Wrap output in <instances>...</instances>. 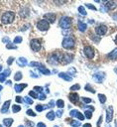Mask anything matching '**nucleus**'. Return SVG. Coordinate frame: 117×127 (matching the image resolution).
I'll list each match as a JSON object with an SVG mask.
<instances>
[{
    "mask_svg": "<svg viewBox=\"0 0 117 127\" xmlns=\"http://www.w3.org/2000/svg\"><path fill=\"white\" fill-rule=\"evenodd\" d=\"M37 127H46V124L43 123V122H39V123L37 124Z\"/></svg>",
    "mask_w": 117,
    "mask_h": 127,
    "instance_id": "obj_48",
    "label": "nucleus"
},
{
    "mask_svg": "<svg viewBox=\"0 0 117 127\" xmlns=\"http://www.w3.org/2000/svg\"><path fill=\"white\" fill-rule=\"evenodd\" d=\"M84 115H85V117H86L87 119H90V118L92 117V111L86 110V111H84Z\"/></svg>",
    "mask_w": 117,
    "mask_h": 127,
    "instance_id": "obj_31",
    "label": "nucleus"
},
{
    "mask_svg": "<svg viewBox=\"0 0 117 127\" xmlns=\"http://www.w3.org/2000/svg\"><path fill=\"white\" fill-rule=\"evenodd\" d=\"M84 88H85V90H87V91H90V92H92V93H94V92H95V90L92 88V86H91L90 84H86Z\"/></svg>",
    "mask_w": 117,
    "mask_h": 127,
    "instance_id": "obj_30",
    "label": "nucleus"
},
{
    "mask_svg": "<svg viewBox=\"0 0 117 127\" xmlns=\"http://www.w3.org/2000/svg\"><path fill=\"white\" fill-rule=\"evenodd\" d=\"M79 88H80V85L76 83V84H74V85H72V86L70 87V90L73 91V90H77V89H79Z\"/></svg>",
    "mask_w": 117,
    "mask_h": 127,
    "instance_id": "obj_32",
    "label": "nucleus"
},
{
    "mask_svg": "<svg viewBox=\"0 0 117 127\" xmlns=\"http://www.w3.org/2000/svg\"><path fill=\"white\" fill-rule=\"evenodd\" d=\"M85 5H86L89 9H91V10H96V8H95L93 5H91V4H88V3H87V4H85Z\"/></svg>",
    "mask_w": 117,
    "mask_h": 127,
    "instance_id": "obj_45",
    "label": "nucleus"
},
{
    "mask_svg": "<svg viewBox=\"0 0 117 127\" xmlns=\"http://www.w3.org/2000/svg\"><path fill=\"white\" fill-rule=\"evenodd\" d=\"M24 100H25L28 104H32V103H33V100H32L31 98H29L28 96H25V97H24Z\"/></svg>",
    "mask_w": 117,
    "mask_h": 127,
    "instance_id": "obj_38",
    "label": "nucleus"
},
{
    "mask_svg": "<svg viewBox=\"0 0 117 127\" xmlns=\"http://www.w3.org/2000/svg\"><path fill=\"white\" fill-rule=\"evenodd\" d=\"M14 79L17 80V81H18V80H21V79H22V72H21V71H18V72L15 74Z\"/></svg>",
    "mask_w": 117,
    "mask_h": 127,
    "instance_id": "obj_28",
    "label": "nucleus"
},
{
    "mask_svg": "<svg viewBox=\"0 0 117 127\" xmlns=\"http://www.w3.org/2000/svg\"><path fill=\"white\" fill-rule=\"evenodd\" d=\"M14 87H15V91L19 93V92H21V91H22V90H23L25 87H27V84H26V83H22V84H16Z\"/></svg>",
    "mask_w": 117,
    "mask_h": 127,
    "instance_id": "obj_16",
    "label": "nucleus"
},
{
    "mask_svg": "<svg viewBox=\"0 0 117 127\" xmlns=\"http://www.w3.org/2000/svg\"><path fill=\"white\" fill-rule=\"evenodd\" d=\"M14 18H15V14H14L13 12L8 11V12H5V13L2 15V17H1V22H2V24H4V25H9V24H11V23L14 21Z\"/></svg>",
    "mask_w": 117,
    "mask_h": 127,
    "instance_id": "obj_1",
    "label": "nucleus"
},
{
    "mask_svg": "<svg viewBox=\"0 0 117 127\" xmlns=\"http://www.w3.org/2000/svg\"><path fill=\"white\" fill-rule=\"evenodd\" d=\"M107 57L110 59V60H116L117 59V48H115L112 52H110L108 55H107Z\"/></svg>",
    "mask_w": 117,
    "mask_h": 127,
    "instance_id": "obj_15",
    "label": "nucleus"
},
{
    "mask_svg": "<svg viewBox=\"0 0 117 127\" xmlns=\"http://www.w3.org/2000/svg\"><path fill=\"white\" fill-rule=\"evenodd\" d=\"M114 43L117 45V35H116V36H115V38H114Z\"/></svg>",
    "mask_w": 117,
    "mask_h": 127,
    "instance_id": "obj_55",
    "label": "nucleus"
},
{
    "mask_svg": "<svg viewBox=\"0 0 117 127\" xmlns=\"http://www.w3.org/2000/svg\"><path fill=\"white\" fill-rule=\"evenodd\" d=\"M69 123L74 127V126H79L80 125V123L78 122V121H74V120H72V121H69Z\"/></svg>",
    "mask_w": 117,
    "mask_h": 127,
    "instance_id": "obj_39",
    "label": "nucleus"
},
{
    "mask_svg": "<svg viewBox=\"0 0 117 127\" xmlns=\"http://www.w3.org/2000/svg\"><path fill=\"white\" fill-rule=\"evenodd\" d=\"M0 90H2V86L1 85H0Z\"/></svg>",
    "mask_w": 117,
    "mask_h": 127,
    "instance_id": "obj_59",
    "label": "nucleus"
},
{
    "mask_svg": "<svg viewBox=\"0 0 117 127\" xmlns=\"http://www.w3.org/2000/svg\"><path fill=\"white\" fill-rule=\"evenodd\" d=\"M21 110V106L20 105H13L12 106V111L14 112V113H17V112H19Z\"/></svg>",
    "mask_w": 117,
    "mask_h": 127,
    "instance_id": "obj_27",
    "label": "nucleus"
},
{
    "mask_svg": "<svg viewBox=\"0 0 117 127\" xmlns=\"http://www.w3.org/2000/svg\"><path fill=\"white\" fill-rule=\"evenodd\" d=\"M55 112L54 111H50L47 113V118H49V120H54L55 119Z\"/></svg>",
    "mask_w": 117,
    "mask_h": 127,
    "instance_id": "obj_24",
    "label": "nucleus"
},
{
    "mask_svg": "<svg viewBox=\"0 0 117 127\" xmlns=\"http://www.w3.org/2000/svg\"><path fill=\"white\" fill-rule=\"evenodd\" d=\"M37 27L40 31H48L50 29V23L47 20H40L37 24Z\"/></svg>",
    "mask_w": 117,
    "mask_h": 127,
    "instance_id": "obj_4",
    "label": "nucleus"
},
{
    "mask_svg": "<svg viewBox=\"0 0 117 127\" xmlns=\"http://www.w3.org/2000/svg\"><path fill=\"white\" fill-rule=\"evenodd\" d=\"M83 127H91V124H89V123H85V124L83 125Z\"/></svg>",
    "mask_w": 117,
    "mask_h": 127,
    "instance_id": "obj_54",
    "label": "nucleus"
},
{
    "mask_svg": "<svg viewBox=\"0 0 117 127\" xmlns=\"http://www.w3.org/2000/svg\"><path fill=\"white\" fill-rule=\"evenodd\" d=\"M38 98H39V99H41V100H45V99H46V95H45L44 93H42Z\"/></svg>",
    "mask_w": 117,
    "mask_h": 127,
    "instance_id": "obj_47",
    "label": "nucleus"
},
{
    "mask_svg": "<svg viewBox=\"0 0 117 127\" xmlns=\"http://www.w3.org/2000/svg\"><path fill=\"white\" fill-rule=\"evenodd\" d=\"M104 4H105V7L108 9H114L116 7V3L113 1H106Z\"/></svg>",
    "mask_w": 117,
    "mask_h": 127,
    "instance_id": "obj_17",
    "label": "nucleus"
},
{
    "mask_svg": "<svg viewBox=\"0 0 117 127\" xmlns=\"http://www.w3.org/2000/svg\"><path fill=\"white\" fill-rule=\"evenodd\" d=\"M45 20H48V22L49 23H54L55 21H56V15L55 14H46L45 15Z\"/></svg>",
    "mask_w": 117,
    "mask_h": 127,
    "instance_id": "obj_13",
    "label": "nucleus"
},
{
    "mask_svg": "<svg viewBox=\"0 0 117 127\" xmlns=\"http://www.w3.org/2000/svg\"><path fill=\"white\" fill-rule=\"evenodd\" d=\"M18 127H24V126H23V125H20V126H18Z\"/></svg>",
    "mask_w": 117,
    "mask_h": 127,
    "instance_id": "obj_58",
    "label": "nucleus"
},
{
    "mask_svg": "<svg viewBox=\"0 0 117 127\" xmlns=\"http://www.w3.org/2000/svg\"><path fill=\"white\" fill-rule=\"evenodd\" d=\"M55 104H54V100H51L50 103H49V107H53Z\"/></svg>",
    "mask_w": 117,
    "mask_h": 127,
    "instance_id": "obj_52",
    "label": "nucleus"
},
{
    "mask_svg": "<svg viewBox=\"0 0 117 127\" xmlns=\"http://www.w3.org/2000/svg\"><path fill=\"white\" fill-rule=\"evenodd\" d=\"M112 18H113L114 20H116V21H117V13H114V14L112 15Z\"/></svg>",
    "mask_w": 117,
    "mask_h": 127,
    "instance_id": "obj_53",
    "label": "nucleus"
},
{
    "mask_svg": "<svg viewBox=\"0 0 117 127\" xmlns=\"http://www.w3.org/2000/svg\"><path fill=\"white\" fill-rule=\"evenodd\" d=\"M54 127H58V125H55V126H54Z\"/></svg>",
    "mask_w": 117,
    "mask_h": 127,
    "instance_id": "obj_60",
    "label": "nucleus"
},
{
    "mask_svg": "<svg viewBox=\"0 0 117 127\" xmlns=\"http://www.w3.org/2000/svg\"><path fill=\"white\" fill-rule=\"evenodd\" d=\"M15 99H16V101H17V102H19V103H22V98H21L20 96H17Z\"/></svg>",
    "mask_w": 117,
    "mask_h": 127,
    "instance_id": "obj_50",
    "label": "nucleus"
},
{
    "mask_svg": "<svg viewBox=\"0 0 117 127\" xmlns=\"http://www.w3.org/2000/svg\"><path fill=\"white\" fill-rule=\"evenodd\" d=\"M9 41V38L8 37H4L3 39H2V42H4V43H7Z\"/></svg>",
    "mask_w": 117,
    "mask_h": 127,
    "instance_id": "obj_51",
    "label": "nucleus"
},
{
    "mask_svg": "<svg viewBox=\"0 0 117 127\" xmlns=\"http://www.w3.org/2000/svg\"><path fill=\"white\" fill-rule=\"evenodd\" d=\"M69 115H70L71 117H76V118H78L80 121L84 120V115H83L81 112H79L78 110H71V111L69 112Z\"/></svg>",
    "mask_w": 117,
    "mask_h": 127,
    "instance_id": "obj_10",
    "label": "nucleus"
},
{
    "mask_svg": "<svg viewBox=\"0 0 117 127\" xmlns=\"http://www.w3.org/2000/svg\"><path fill=\"white\" fill-rule=\"evenodd\" d=\"M95 32H96V35H99V36H103L106 34L107 32V27L105 25H99L95 28Z\"/></svg>",
    "mask_w": 117,
    "mask_h": 127,
    "instance_id": "obj_8",
    "label": "nucleus"
},
{
    "mask_svg": "<svg viewBox=\"0 0 117 127\" xmlns=\"http://www.w3.org/2000/svg\"><path fill=\"white\" fill-rule=\"evenodd\" d=\"M1 69H2V66H1V65H0V70H1Z\"/></svg>",
    "mask_w": 117,
    "mask_h": 127,
    "instance_id": "obj_61",
    "label": "nucleus"
},
{
    "mask_svg": "<svg viewBox=\"0 0 117 127\" xmlns=\"http://www.w3.org/2000/svg\"><path fill=\"white\" fill-rule=\"evenodd\" d=\"M27 114H28V115H30V116H33V117H35V116H36V113H35L32 109H28V110H27Z\"/></svg>",
    "mask_w": 117,
    "mask_h": 127,
    "instance_id": "obj_33",
    "label": "nucleus"
},
{
    "mask_svg": "<svg viewBox=\"0 0 117 127\" xmlns=\"http://www.w3.org/2000/svg\"><path fill=\"white\" fill-rule=\"evenodd\" d=\"M68 73H70V74H75V68H74V67H70V68L68 69Z\"/></svg>",
    "mask_w": 117,
    "mask_h": 127,
    "instance_id": "obj_44",
    "label": "nucleus"
},
{
    "mask_svg": "<svg viewBox=\"0 0 117 127\" xmlns=\"http://www.w3.org/2000/svg\"><path fill=\"white\" fill-rule=\"evenodd\" d=\"M98 98H99V101H100V103H105V101H106V96L104 95V94H102V93H99L98 94Z\"/></svg>",
    "mask_w": 117,
    "mask_h": 127,
    "instance_id": "obj_23",
    "label": "nucleus"
},
{
    "mask_svg": "<svg viewBox=\"0 0 117 127\" xmlns=\"http://www.w3.org/2000/svg\"><path fill=\"white\" fill-rule=\"evenodd\" d=\"M31 48L34 52H37L41 49V41L38 39H33L31 41Z\"/></svg>",
    "mask_w": 117,
    "mask_h": 127,
    "instance_id": "obj_7",
    "label": "nucleus"
},
{
    "mask_svg": "<svg viewBox=\"0 0 117 127\" xmlns=\"http://www.w3.org/2000/svg\"><path fill=\"white\" fill-rule=\"evenodd\" d=\"M56 105H57L58 107H59V108H62V107L64 106V102H63V100H62V99H58V100L57 101Z\"/></svg>",
    "mask_w": 117,
    "mask_h": 127,
    "instance_id": "obj_26",
    "label": "nucleus"
},
{
    "mask_svg": "<svg viewBox=\"0 0 117 127\" xmlns=\"http://www.w3.org/2000/svg\"><path fill=\"white\" fill-rule=\"evenodd\" d=\"M34 90H35V91H38V92H40V93H42V92H43V87H41V86H35V87H34Z\"/></svg>",
    "mask_w": 117,
    "mask_h": 127,
    "instance_id": "obj_37",
    "label": "nucleus"
},
{
    "mask_svg": "<svg viewBox=\"0 0 117 127\" xmlns=\"http://www.w3.org/2000/svg\"><path fill=\"white\" fill-rule=\"evenodd\" d=\"M115 72H116V73H117V68H115Z\"/></svg>",
    "mask_w": 117,
    "mask_h": 127,
    "instance_id": "obj_57",
    "label": "nucleus"
},
{
    "mask_svg": "<svg viewBox=\"0 0 117 127\" xmlns=\"http://www.w3.org/2000/svg\"><path fill=\"white\" fill-rule=\"evenodd\" d=\"M78 12H79L81 15H83V16H86V14H87L83 6H79V7H78Z\"/></svg>",
    "mask_w": 117,
    "mask_h": 127,
    "instance_id": "obj_25",
    "label": "nucleus"
},
{
    "mask_svg": "<svg viewBox=\"0 0 117 127\" xmlns=\"http://www.w3.org/2000/svg\"><path fill=\"white\" fill-rule=\"evenodd\" d=\"M18 64H19L21 66H24V65L27 64V60H26L25 58H20V59L18 60Z\"/></svg>",
    "mask_w": 117,
    "mask_h": 127,
    "instance_id": "obj_22",
    "label": "nucleus"
},
{
    "mask_svg": "<svg viewBox=\"0 0 117 127\" xmlns=\"http://www.w3.org/2000/svg\"><path fill=\"white\" fill-rule=\"evenodd\" d=\"M13 61H14V59H13V58H9V59H8V61H7L8 64H11L13 63Z\"/></svg>",
    "mask_w": 117,
    "mask_h": 127,
    "instance_id": "obj_49",
    "label": "nucleus"
},
{
    "mask_svg": "<svg viewBox=\"0 0 117 127\" xmlns=\"http://www.w3.org/2000/svg\"><path fill=\"white\" fill-rule=\"evenodd\" d=\"M105 75H106V73L104 72V71H97V72H95L94 74H93V80L94 81H96V82H98V83H100V82H102L103 81V79H104V77H105Z\"/></svg>",
    "mask_w": 117,
    "mask_h": 127,
    "instance_id": "obj_5",
    "label": "nucleus"
},
{
    "mask_svg": "<svg viewBox=\"0 0 117 127\" xmlns=\"http://www.w3.org/2000/svg\"><path fill=\"white\" fill-rule=\"evenodd\" d=\"M56 115H57L58 117H60V116L62 115V110H58V111L56 112Z\"/></svg>",
    "mask_w": 117,
    "mask_h": 127,
    "instance_id": "obj_46",
    "label": "nucleus"
},
{
    "mask_svg": "<svg viewBox=\"0 0 117 127\" xmlns=\"http://www.w3.org/2000/svg\"><path fill=\"white\" fill-rule=\"evenodd\" d=\"M62 48L67 49V50H71L74 47V39L72 37H66L63 39L62 43H61Z\"/></svg>",
    "mask_w": 117,
    "mask_h": 127,
    "instance_id": "obj_2",
    "label": "nucleus"
},
{
    "mask_svg": "<svg viewBox=\"0 0 117 127\" xmlns=\"http://www.w3.org/2000/svg\"><path fill=\"white\" fill-rule=\"evenodd\" d=\"M113 106H108L107 110H106V122H111V120L113 119Z\"/></svg>",
    "mask_w": 117,
    "mask_h": 127,
    "instance_id": "obj_9",
    "label": "nucleus"
},
{
    "mask_svg": "<svg viewBox=\"0 0 117 127\" xmlns=\"http://www.w3.org/2000/svg\"><path fill=\"white\" fill-rule=\"evenodd\" d=\"M83 53L88 59H92L94 57V50L91 46H85L83 49Z\"/></svg>",
    "mask_w": 117,
    "mask_h": 127,
    "instance_id": "obj_6",
    "label": "nucleus"
},
{
    "mask_svg": "<svg viewBox=\"0 0 117 127\" xmlns=\"http://www.w3.org/2000/svg\"><path fill=\"white\" fill-rule=\"evenodd\" d=\"M3 123H4L5 126L10 127V126L12 125V123H13V119H12V118H5V119L3 120Z\"/></svg>",
    "mask_w": 117,
    "mask_h": 127,
    "instance_id": "obj_20",
    "label": "nucleus"
},
{
    "mask_svg": "<svg viewBox=\"0 0 117 127\" xmlns=\"http://www.w3.org/2000/svg\"><path fill=\"white\" fill-rule=\"evenodd\" d=\"M7 49H12V50H14V49H16V46H15V44H11V43H9V44H7Z\"/></svg>",
    "mask_w": 117,
    "mask_h": 127,
    "instance_id": "obj_36",
    "label": "nucleus"
},
{
    "mask_svg": "<svg viewBox=\"0 0 117 127\" xmlns=\"http://www.w3.org/2000/svg\"><path fill=\"white\" fill-rule=\"evenodd\" d=\"M38 68H39V70H41V72H43V73H45V74H50V73H51V72H50V70H49L48 68H46L43 64H42L41 66H39Z\"/></svg>",
    "mask_w": 117,
    "mask_h": 127,
    "instance_id": "obj_21",
    "label": "nucleus"
},
{
    "mask_svg": "<svg viewBox=\"0 0 117 127\" xmlns=\"http://www.w3.org/2000/svg\"><path fill=\"white\" fill-rule=\"evenodd\" d=\"M0 127H1V125H0Z\"/></svg>",
    "mask_w": 117,
    "mask_h": 127,
    "instance_id": "obj_62",
    "label": "nucleus"
},
{
    "mask_svg": "<svg viewBox=\"0 0 117 127\" xmlns=\"http://www.w3.org/2000/svg\"><path fill=\"white\" fill-rule=\"evenodd\" d=\"M115 127H117V121H115Z\"/></svg>",
    "mask_w": 117,
    "mask_h": 127,
    "instance_id": "obj_56",
    "label": "nucleus"
},
{
    "mask_svg": "<svg viewBox=\"0 0 117 127\" xmlns=\"http://www.w3.org/2000/svg\"><path fill=\"white\" fill-rule=\"evenodd\" d=\"M81 100H82L84 103H90V102H91V99H90V98H86V97H81Z\"/></svg>",
    "mask_w": 117,
    "mask_h": 127,
    "instance_id": "obj_41",
    "label": "nucleus"
},
{
    "mask_svg": "<svg viewBox=\"0 0 117 127\" xmlns=\"http://www.w3.org/2000/svg\"><path fill=\"white\" fill-rule=\"evenodd\" d=\"M10 103H11V100L5 101V103H4V104L2 105V107H1V112H2V113H6V112L8 111L9 106H10Z\"/></svg>",
    "mask_w": 117,
    "mask_h": 127,
    "instance_id": "obj_14",
    "label": "nucleus"
},
{
    "mask_svg": "<svg viewBox=\"0 0 117 127\" xmlns=\"http://www.w3.org/2000/svg\"><path fill=\"white\" fill-rule=\"evenodd\" d=\"M49 106H46V105H37L36 106V110L37 111H42V110H44V109H46V108H48Z\"/></svg>",
    "mask_w": 117,
    "mask_h": 127,
    "instance_id": "obj_29",
    "label": "nucleus"
},
{
    "mask_svg": "<svg viewBox=\"0 0 117 127\" xmlns=\"http://www.w3.org/2000/svg\"><path fill=\"white\" fill-rule=\"evenodd\" d=\"M58 76L61 77V78H63L64 80H67V81H70L71 80V76L68 73H65V72H60L58 74Z\"/></svg>",
    "mask_w": 117,
    "mask_h": 127,
    "instance_id": "obj_18",
    "label": "nucleus"
},
{
    "mask_svg": "<svg viewBox=\"0 0 117 127\" xmlns=\"http://www.w3.org/2000/svg\"><path fill=\"white\" fill-rule=\"evenodd\" d=\"M73 59V56L70 55V54H63V58H62V62L61 64H67L68 63H70Z\"/></svg>",
    "mask_w": 117,
    "mask_h": 127,
    "instance_id": "obj_12",
    "label": "nucleus"
},
{
    "mask_svg": "<svg viewBox=\"0 0 117 127\" xmlns=\"http://www.w3.org/2000/svg\"><path fill=\"white\" fill-rule=\"evenodd\" d=\"M86 28H87V26H86V24L85 23H83V22H78V29H79V31H81V32H84L85 30H86Z\"/></svg>",
    "mask_w": 117,
    "mask_h": 127,
    "instance_id": "obj_19",
    "label": "nucleus"
},
{
    "mask_svg": "<svg viewBox=\"0 0 117 127\" xmlns=\"http://www.w3.org/2000/svg\"><path fill=\"white\" fill-rule=\"evenodd\" d=\"M102 118H103V116L100 115V117H99V119H98V121H97V123H96V126H97V127H100V125H101V123H102Z\"/></svg>",
    "mask_w": 117,
    "mask_h": 127,
    "instance_id": "obj_42",
    "label": "nucleus"
},
{
    "mask_svg": "<svg viewBox=\"0 0 117 127\" xmlns=\"http://www.w3.org/2000/svg\"><path fill=\"white\" fill-rule=\"evenodd\" d=\"M5 77H6V75H5L4 72L3 73H0V82H4L5 81Z\"/></svg>",
    "mask_w": 117,
    "mask_h": 127,
    "instance_id": "obj_43",
    "label": "nucleus"
},
{
    "mask_svg": "<svg viewBox=\"0 0 117 127\" xmlns=\"http://www.w3.org/2000/svg\"><path fill=\"white\" fill-rule=\"evenodd\" d=\"M29 95H30L31 97H34V98H38V97H39L38 94H37L35 91H30V92H29Z\"/></svg>",
    "mask_w": 117,
    "mask_h": 127,
    "instance_id": "obj_34",
    "label": "nucleus"
},
{
    "mask_svg": "<svg viewBox=\"0 0 117 127\" xmlns=\"http://www.w3.org/2000/svg\"><path fill=\"white\" fill-rule=\"evenodd\" d=\"M68 98H69L70 102H72L73 104H77V102L79 100V95L77 93H75V92H70L68 94Z\"/></svg>",
    "mask_w": 117,
    "mask_h": 127,
    "instance_id": "obj_11",
    "label": "nucleus"
},
{
    "mask_svg": "<svg viewBox=\"0 0 117 127\" xmlns=\"http://www.w3.org/2000/svg\"><path fill=\"white\" fill-rule=\"evenodd\" d=\"M35 126V124H34V122H31V121H26V127H34Z\"/></svg>",
    "mask_w": 117,
    "mask_h": 127,
    "instance_id": "obj_40",
    "label": "nucleus"
},
{
    "mask_svg": "<svg viewBox=\"0 0 117 127\" xmlns=\"http://www.w3.org/2000/svg\"><path fill=\"white\" fill-rule=\"evenodd\" d=\"M59 26L62 29H68L71 26V19L67 16H63L59 20Z\"/></svg>",
    "mask_w": 117,
    "mask_h": 127,
    "instance_id": "obj_3",
    "label": "nucleus"
},
{
    "mask_svg": "<svg viewBox=\"0 0 117 127\" xmlns=\"http://www.w3.org/2000/svg\"><path fill=\"white\" fill-rule=\"evenodd\" d=\"M21 42H22V37H20V36H19V37H16L15 40H14V43H15V44H17V43L20 44Z\"/></svg>",
    "mask_w": 117,
    "mask_h": 127,
    "instance_id": "obj_35",
    "label": "nucleus"
}]
</instances>
